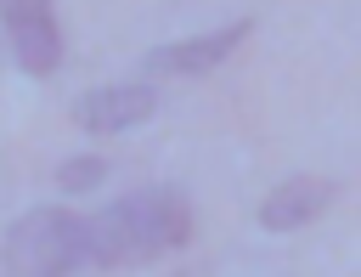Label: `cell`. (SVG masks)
I'll return each instance as SVG.
<instances>
[{"label":"cell","mask_w":361,"mask_h":277,"mask_svg":"<svg viewBox=\"0 0 361 277\" xmlns=\"http://www.w3.org/2000/svg\"><path fill=\"white\" fill-rule=\"evenodd\" d=\"M192 237V204L175 187H141L113 198L107 209L85 215V271L135 266L180 249Z\"/></svg>","instance_id":"1"},{"label":"cell","mask_w":361,"mask_h":277,"mask_svg":"<svg viewBox=\"0 0 361 277\" xmlns=\"http://www.w3.org/2000/svg\"><path fill=\"white\" fill-rule=\"evenodd\" d=\"M6 277H73L85 271V215L68 209H28L11 220L0 243Z\"/></svg>","instance_id":"2"},{"label":"cell","mask_w":361,"mask_h":277,"mask_svg":"<svg viewBox=\"0 0 361 277\" xmlns=\"http://www.w3.org/2000/svg\"><path fill=\"white\" fill-rule=\"evenodd\" d=\"M0 28L11 40V57L23 73H56L62 62V28L51 0H0Z\"/></svg>","instance_id":"3"},{"label":"cell","mask_w":361,"mask_h":277,"mask_svg":"<svg viewBox=\"0 0 361 277\" xmlns=\"http://www.w3.org/2000/svg\"><path fill=\"white\" fill-rule=\"evenodd\" d=\"M254 34V17H237L226 28H209V34H192V40H169L147 57V73H209L220 68L243 40Z\"/></svg>","instance_id":"4"},{"label":"cell","mask_w":361,"mask_h":277,"mask_svg":"<svg viewBox=\"0 0 361 277\" xmlns=\"http://www.w3.org/2000/svg\"><path fill=\"white\" fill-rule=\"evenodd\" d=\"M152 107H158L152 85H96L73 102V119L96 136H113V130H135L141 119H152Z\"/></svg>","instance_id":"5"},{"label":"cell","mask_w":361,"mask_h":277,"mask_svg":"<svg viewBox=\"0 0 361 277\" xmlns=\"http://www.w3.org/2000/svg\"><path fill=\"white\" fill-rule=\"evenodd\" d=\"M327 198H333L327 181L293 175V181H282V187L259 204V226H265V232H299V226H310V220L327 209Z\"/></svg>","instance_id":"6"},{"label":"cell","mask_w":361,"mask_h":277,"mask_svg":"<svg viewBox=\"0 0 361 277\" xmlns=\"http://www.w3.org/2000/svg\"><path fill=\"white\" fill-rule=\"evenodd\" d=\"M102 175H107V158L79 153V158H68V164L56 170V187H62V192H85V187H96Z\"/></svg>","instance_id":"7"}]
</instances>
